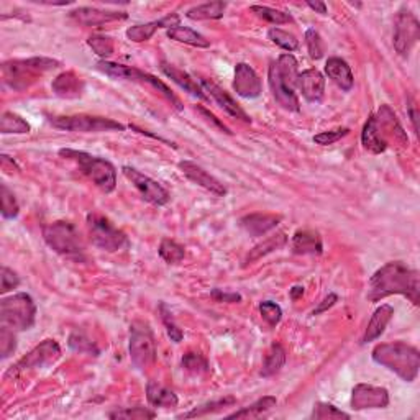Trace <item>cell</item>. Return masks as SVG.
Listing matches in <instances>:
<instances>
[{"mask_svg":"<svg viewBox=\"0 0 420 420\" xmlns=\"http://www.w3.org/2000/svg\"><path fill=\"white\" fill-rule=\"evenodd\" d=\"M146 399L148 404L153 407H163V409H169V407H176L179 399L174 394L171 389L164 387L161 384H158L155 381H150L146 384Z\"/></svg>","mask_w":420,"mask_h":420,"instance_id":"29","label":"cell"},{"mask_svg":"<svg viewBox=\"0 0 420 420\" xmlns=\"http://www.w3.org/2000/svg\"><path fill=\"white\" fill-rule=\"evenodd\" d=\"M348 133H350V129H337V130H330V131H321V133H317L312 140H313V143H317V145H321V146H328V145H333V143H337L338 140H342L343 136L348 135Z\"/></svg>","mask_w":420,"mask_h":420,"instance_id":"50","label":"cell"},{"mask_svg":"<svg viewBox=\"0 0 420 420\" xmlns=\"http://www.w3.org/2000/svg\"><path fill=\"white\" fill-rule=\"evenodd\" d=\"M420 40V22L411 10H399L394 18V35L392 43L401 56H409L412 48Z\"/></svg>","mask_w":420,"mask_h":420,"instance_id":"12","label":"cell"},{"mask_svg":"<svg viewBox=\"0 0 420 420\" xmlns=\"http://www.w3.org/2000/svg\"><path fill=\"white\" fill-rule=\"evenodd\" d=\"M95 68H97L100 72L107 74V76L114 79H125V81H131V82L148 84V86H151L153 89L158 90L159 94H163L164 97L174 105V109L183 110V104H181V100L174 95L173 90L169 89L163 81H159L156 76H153V74H148L145 71H141V69H136L131 66L119 65V63H110L107 60H99Z\"/></svg>","mask_w":420,"mask_h":420,"instance_id":"8","label":"cell"},{"mask_svg":"<svg viewBox=\"0 0 420 420\" xmlns=\"http://www.w3.org/2000/svg\"><path fill=\"white\" fill-rule=\"evenodd\" d=\"M252 12H254L259 18H263L266 22L273 25H284V23L294 22L289 14H286L283 10H278V9L266 7V5H252Z\"/></svg>","mask_w":420,"mask_h":420,"instance_id":"38","label":"cell"},{"mask_svg":"<svg viewBox=\"0 0 420 420\" xmlns=\"http://www.w3.org/2000/svg\"><path fill=\"white\" fill-rule=\"evenodd\" d=\"M288 240L289 238L284 232H278L276 235L266 238L264 242L257 244L253 249H249L247 258H244V264H252L254 262H258V259H262L263 257H266V254L273 253L276 249H281L283 247H286Z\"/></svg>","mask_w":420,"mask_h":420,"instance_id":"28","label":"cell"},{"mask_svg":"<svg viewBox=\"0 0 420 420\" xmlns=\"http://www.w3.org/2000/svg\"><path fill=\"white\" fill-rule=\"evenodd\" d=\"M159 316H161V321L164 323V327H166V332H168V337L171 338V342L174 343H179L181 340H183L184 333L181 330L179 325L174 321L171 311L168 309L166 302H159Z\"/></svg>","mask_w":420,"mask_h":420,"instance_id":"42","label":"cell"},{"mask_svg":"<svg viewBox=\"0 0 420 420\" xmlns=\"http://www.w3.org/2000/svg\"><path fill=\"white\" fill-rule=\"evenodd\" d=\"M283 217L274 214H249L240 219V227L248 235L263 237L279 225Z\"/></svg>","mask_w":420,"mask_h":420,"instance_id":"24","label":"cell"},{"mask_svg":"<svg viewBox=\"0 0 420 420\" xmlns=\"http://www.w3.org/2000/svg\"><path fill=\"white\" fill-rule=\"evenodd\" d=\"M361 143H363L365 150L373 153V155H381V153H384L387 150V145L376 129L373 115L366 120V124L363 126V131H361Z\"/></svg>","mask_w":420,"mask_h":420,"instance_id":"31","label":"cell"},{"mask_svg":"<svg viewBox=\"0 0 420 420\" xmlns=\"http://www.w3.org/2000/svg\"><path fill=\"white\" fill-rule=\"evenodd\" d=\"M178 166L181 169V173H183L190 183H194L202 189L209 190V193H212L214 195H219V198L227 195L228 190L225 185H223L219 179L212 176L210 173H207L204 168L199 166V164H195L193 161H181Z\"/></svg>","mask_w":420,"mask_h":420,"instance_id":"16","label":"cell"},{"mask_svg":"<svg viewBox=\"0 0 420 420\" xmlns=\"http://www.w3.org/2000/svg\"><path fill=\"white\" fill-rule=\"evenodd\" d=\"M325 74L328 79H332V82L337 84V86L345 90V92L353 89L355 77L352 68H350L348 63L342 60V58H328V61L325 63Z\"/></svg>","mask_w":420,"mask_h":420,"instance_id":"26","label":"cell"},{"mask_svg":"<svg viewBox=\"0 0 420 420\" xmlns=\"http://www.w3.org/2000/svg\"><path fill=\"white\" fill-rule=\"evenodd\" d=\"M212 299L217 302H228V304H235V302H242V296L237 292H223L222 289H214L210 292Z\"/></svg>","mask_w":420,"mask_h":420,"instance_id":"53","label":"cell"},{"mask_svg":"<svg viewBox=\"0 0 420 420\" xmlns=\"http://www.w3.org/2000/svg\"><path fill=\"white\" fill-rule=\"evenodd\" d=\"M60 156L76 163L79 171L87 179L92 181L99 189H102L105 194H110L115 190L117 169L107 159L89 155L86 151L72 150V148H63V150H60Z\"/></svg>","mask_w":420,"mask_h":420,"instance_id":"5","label":"cell"},{"mask_svg":"<svg viewBox=\"0 0 420 420\" xmlns=\"http://www.w3.org/2000/svg\"><path fill=\"white\" fill-rule=\"evenodd\" d=\"M0 199H2V217L4 219H15L20 212L18 200L15 194L7 188V184L0 185Z\"/></svg>","mask_w":420,"mask_h":420,"instance_id":"44","label":"cell"},{"mask_svg":"<svg viewBox=\"0 0 420 420\" xmlns=\"http://www.w3.org/2000/svg\"><path fill=\"white\" fill-rule=\"evenodd\" d=\"M60 356L61 348L58 342H55V340H45V342L36 345L28 355H25L17 365L12 366V370H9L7 377L25 373V371L45 368V366L56 363V361L60 360Z\"/></svg>","mask_w":420,"mask_h":420,"instance_id":"13","label":"cell"},{"mask_svg":"<svg viewBox=\"0 0 420 420\" xmlns=\"http://www.w3.org/2000/svg\"><path fill=\"white\" fill-rule=\"evenodd\" d=\"M337 301H338L337 294H333V292H332V294H328V296L325 297V299L322 301V304L318 306L316 311H313V316H318V313H322V312H325L327 309H330V307H333V306H335V302H337Z\"/></svg>","mask_w":420,"mask_h":420,"instance_id":"54","label":"cell"},{"mask_svg":"<svg viewBox=\"0 0 420 420\" xmlns=\"http://www.w3.org/2000/svg\"><path fill=\"white\" fill-rule=\"evenodd\" d=\"M60 66V61L45 56L28 58V60H10L2 65V79L5 86L12 87L14 90H25L38 81L43 74Z\"/></svg>","mask_w":420,"mask_h":420,"instance_id":"4","label":"cell"},{"mask_svg":"<svg viewBox=\"0 0 420 420\" xmlns=\"http://www.w3.org/2000/svg\"><path fill=\"white\" fill-rule=\"evenodd\" d=\"M168 38H171L178 43H184L189 46H195V48H209L210 46V40H207L204 35L198 33V31L193 28H188V26H176V28H171L166 31Z\"/></svg>","mask_w":420,"mask_h":420,"instance_id":"32","label":"cell"},{"mask_svg":"<svg viewBox=\"0 0 420 420\" xmlns=\"http://www.w3.org/2000/svg\"><path fill=\"white\" fill-rule=\"evenodd\" d=\"M156 412L150 411L148 407H125V409H117V411L109 414V419L119 420H150L155 419Z\"/></svg>","mask_w":420,"mask_h":420,"instance_id":"40","label":"cell"},{"mask_svg":"<svg viewBox=\"0 0 420 420\" xmlns=\"http://www.w3.org/2000/svg\"><path fill=\"white\" fill-rule=\"evenodd\" d=\"M389 406V392L384 387L371 384H356L352 392V409L365 411V409H384Z\"/></svg>","mask_w":420,"mask_h":420,"instance_id":"15","label":"cell"},{"mask_svg":"<svg viewBox=\"0 0 420 420\" xmlns=\"http://www.w3.org/2000/svg\"><path fill=\"white\" fill-rule=\"evenodd\" d=\"M276 404H278V399L274 396H264L262 399H258L257 402H253L252 406L228 414L227 419H262L266 414L273 411Z\"/></svg>","mask_w":420,"mask_h":420,"instance_id":"30","label":"cell"},{"mask_svg":"<svg viewBox=\"0 0 420 420\" xmlns=\"http://www.w3.org/2000/svg\"><path fill=\"white\" fill-rule=\"evenodd\" d=\"M404 296L414 306L420 304V276L417 269L401 262H391L371 276L368 301L377 302L387 296Z\"/></svg>","mask_w":420,"mask_h":420,"instance_id":"1","label":"cell"},{"mask_svg":"<svg viewBox=\"0 0 420 420\" xmlns=\"http://www.w3.org/2000/svg\"><path fill=\"white\" fill-rule=\"evenodd\" d=\"M297 89L307 102H321L325 94V77L317 69H306L297 77Z\"/></svg>","mask_w":420,"mask_h":420,"instance_id":"21","label":"cell"},{"mask_svg":"<svg viewBox=\"0 0 420 420\" xmlns=\"http://www.w3.org/2000/svg\"><path fill=\"white\" fill-rule=\"evenodd\" d=\"M286 365V350L281 347L279 343H274L273 347L269 348L268 355H266L263 368H262V376L263 377H271L278 375L283 366Z\"/></svg>","mask_w":420,"mask_h":420,"instance_id":"34","label":"cell"},{"mask_svg":"<svg viewBox=\"0 0 420 420\" xmlns=\"http://www.w3.org/2000/svg\"><path fill=\"white\" fill-rule=\"evenodd\" d=\"M259 313H262L263 321L268 322L271 327H276L283 318V309L273 301H263L259 304Z\"/></svg>","mask_w":420,"mask_h":420,"instance_id":"47","label":"cell"},{"mask_svg":"<svg viewBox=\"0 0 420 420\" xmlns=\"http://www.w3.org/2000/svg\"><path fill=\"white\" fill-rule=\"evenodd\" d=\"M87 230L90 243L107 253L120 252L130 244L125 233L100 214L87 215Z\"/></svg>","mask_w":420,"mask_h":420,"instance_id":"9","label":"cell"},{"mask_svg":"<svg viewBox=\"0 0 420 420\" xmlns=\"http://www.w3.org/2000/svg\"><path fill=\"white\" fill-rule=\"evenodd\" d=\"M158 253L168 264H178L183 262L185 257V249L183 244H179L174 240H169V238H164L161 242Z\"/></svg>","mask_w":420,"mask_h":420,"instance_id":"37","label":"cell"},{"mask_svg":"<svg viewBox=\"0 0 420 420\" xmlns=\"http://www.w3.org/2000/svg\"><path fill=\"white\" fill-rule=\"evenodd\" d=\"M0 163H2V169L5 173L14 174V171H18L17 163L14 161V158H10L7 155H0Z\"/></svg>","mask_w":420,"mask_h":420,"instance_id":"56","label":"cell"},{"mask_svg":"<svg viewBox=\"0 0 420 420\" xmlns=\"http://www.w3.org/2000/svg\"><path fill=\"white\" fill-rule=\"evenodd\" d=\"M36 306L31 296L18 292L0 301V322L15 332L30 330L35 325Z\"/></svg>","mask_w":420,"mask_h":420,"instance_id":"7","label":"cell"},{"mask_svg":"<svg viewBox=\"0 0 420 420\" xmlns=\"http://www.w3.org/2000/svg\"><path fill=\"white\" fill-rule=\"evenodd\" d=\"M71 18L84 26H100L110 22H120L129 18L126 12H117V10H102L97 7H79L72 10Z\"/></svg>","mask_w":420,"mask_h":420,"instance_id":"19","label":"cell"},{"mask_svg":"<svg viewBox=\"0 0 420 420\" xmlns=\"http://www.w3.org/2000/svg\"><path fill=\"white\" fill-rule=\"evenodd\" d=\"M311 419L313 420H333V419H350V414L340 411L333 404L328 402H317L313 406V411L311 414Z\"/></svg>","mask_w":420,"mask_h":420,"instance_id":"43","label":"cell"},{"mask_svg":"<svg viewBox=\"0 0 420 420\" xmlns=\"http://www.w3.org/2000/svg\"><path fill=\"white\" fill-rule=\"evenodd\" d=\"M43 240L53 252L69 259H82L86 244L76 225L66 220H56L43 227Z\"/></svg>","mask_w":420,"mask_h":420,"instance_id":"6","label":"cell"},{"mask_svg":"<svg viewBox=\"0 0 420 420\" xmlns=\"http://www.w3.org/2000/svg\"><path fill=\"white\" fill-rule=\"evenodd\" d=\"M0 281H2V286H0V292L2 294H7L9 291L17 289L20 286V278L17 273L7 268V266H2V269H0Z\"/></svg>","mask_w":420,"mask_h":420,"instance_id":"51","label":"cell"},{"mask_svg":"<svg viewBox=\"0 0 420 420\" xmlns=\"http://www.w3.org/2000/svg\"><path fill=\"white\" fill-rule=\"evenodd\" d=\"M297 77H299V65L291 53H284L278 61L271 63L268 79L269 87L276 102L289 112H299L301 104L296 94Z\"/></svg>","mask_w":420,"mask_h":420,"instance_id":"2","label":"cell"},{"mask_svg":"<svg viewBox=\"0 0 420 420\" xmlns=\"http://www.w3.org/2000/svg\"><path fill=\"white\" fill-rule=\"evenodd\" d=\"M31 126L28 122H26L23 117L18 114H14V112H4L2 117H0V133L4 135H25V133H30Z\"/></svg>","mask_w":420,"mask_h":420,"instance_id":"35","label":"cell"},{"mask_svg":"<svg viewBox=\"0 0 420 420\" xmlns=\"http://www.w3.org/2000/svg\"><path fill=\"white\" fill-rule=\"evenodd\" d=\"M50 124L60 130L77 133H102V131H124L125 125L107 117L94 115H63L51 117Z\"/></svg>","mask_w":420,"mask_h":420,"instance_id":"11","label":"cell"},{"mask_svg":"<svg viewBox=\"0 0 420 420\" xmlns=\"http://www.w3.org/2000/svg\"><path fill=\"white\" fill-rule=\"evenodd\" d=\"M409 119L412 122V126H414V131L419 133V110H417V105L414 102L412 99H409Z\"/></svg>","mask_w":420,"mask_h":420,"instance_id":"55","label":"cell"},{"mask_svg":"<svg viewBox=\"0 0 420 420\" xmlns=\"http://www.w3.org/2000/svg\"><path fill=\"white\" fill-rule=\"evenodd\" d=\"M181 23V18L178 14H169L166 17L155 20V22H148V23H140V25H133L129 30L125 31L126 38L133 43H143V41H148L153 35L156 33L159 28H176Z\"/></svg>","mask_w":420,"mask_h":420,"instance_id":"20","label":"cell"},{"mask_svg":"<svg viewBox=\"0 0 420 420\" xmlns=\"http://www.w3.org/2000/svg\"><path fill=\"white\" fill-rule=\"evenodd\" d=\"M291 248L294 254H311V257H318L323 253L322 238L317 232L312 230H297L291 240Z\"/></svg>","mask_w":420,"mask_h":420,"instance_id":"25","label":"cell"},{"mask_svg":"<svg viewBox=\"0 0 420 420\" xmlns=\"http://www.w3.org/2000/svg\"><path fill=\"white\" fill-rule=\"evenodd\" d=\"M195 110L199 112V114L204 117V119L209 122V124H212V126H215L217 130H220L222 133H227V135H232V131H230V129H228V126L223 124V122H220L219 119H217V117L212 114V112H209L207 109H204V107H200V105H198V107H195Z\"/></svg>","mask_w":420,"mask_h":420,"instance_id":"52","label":"cell"},{"mask_svg":"<svg viewBox=\"0 0 420 420\" xmlns=\"http://www.w3.org/2000/svg\"><path fill=\"white\" fill-rule=\"evenodd\" d=\"M159 69H161L164 76L171 79L174 84H178V86L181 89H184L185 92H189L190 95H194V97H198L200 100H209V95L204 92V89H202V86L198 82V79H194L189 72H185L183 69L164 61L159 65Z\"/></svg>","mask_w":420,"mask_h":420,"instance_id":"23","label":"cell"},{"mask_svg":"<svg viewBox=\"0 0 420 420\" xmlns=\"http://www.w3.org/2000/svg\"><path fill=\"white\" fill-rule=\"evenodd\" d=\"M69 348L76 353H86V355H92V356H99L100 350L97 348L92 340H90L86 333L82 332H72L71 337H69Z\"/></svg>","mask_w":420,"mask_h":420,"instance_id":"39","label":"cell"},{"mask_svg":"<svg viewBox=\"0 0 420 420\" xmlns=\"http://www.w3.org/2000/svg\"><path fill=\"white\" fill-rule=\"evenodd\" d=\"M130 360L140 371L150 368L156 361L155 335L150 325L141 321H135L130 325Z\"/></svg>","mask_w":420,"mask_h":420,"instance_id":"10","label":"cell"},{"mask_svg":"<svg viewBox=\"0 0 420 420\" xmlns=\"http://www.w3.org/2000/svg\"><path fill=\"white\" fill-rule=\"evenodd\" d=\"M306 4H307V7L313 10V12L322 14V15L327 14V5L323 2H312V0H309V2H306Z\"/></svg>","mask_w":420,"mask_h":420,"instance_id":"57","label":"cell"},{"mask_svg":"<svg viewBox=\"0 0 420 420\" xmlns=\"http://www.w3.org/2000/svg\"><path fill=\"white\" fill-rule=\"evenodd\" d=\"M183 368L190 375H204L209 371V361L200 353L189 352L183 356Z\"/></svg>","mask_w":420,"mask_h":420,"instance_id":"46","label":"cell"},{"mask_svg":"<svg viewBox=\"0 0 420 420\" xmlns=\"http://www.w3.org/2000/svg\"><path fill=\"white\" fill-rule=\"evenodd\" d=\"M87 45L90 46V50L97 56L102 58V60H107V58L114 55V41H112L110 36L92 35L87 40Z\"/></svg>","mask_w":420,"mask_h":420,"instance_id":"45","label":"cell"},{"mask_svg":"<svg viewBox=\"0 0 420 420\" xmlns=\"http://www.w3.org/2000/svg\"><path fill=\"white\" fill-rule=\"evenodd\" d=\"M233 89L243 99H257L263 92V84L252 66L247 63H238L235 68Z\"/></svg>","mask_w":420,"mask_h":420,"instance_id":"17","label":"cell"},{"mask_svg":"<svg viewBox=\"0 0 420 420\" xmlns=\"http://www.w3.org/2000/svg\"><path fill=\"white\" fill-rule=\"evenodd\" d=\"M225 2H207L189 9L185 12V17L190 20H219L225 14Z\"/></svg>","mask_w":420,"mask_h":420,"instance_id":"33","label":"cell"},{"mask_svg":"<svg viewBox=\"0 0 420 420\" xmlns=\"http://www.w3.org/2000/svg\"><path fill=\"white\" fill-rule=\"evenodd\" d=\"M14 332L15 330L5 325L0 327V355H2L4 360L9 358L17 348V338H15Z\"/></svg>","mask_w":420,"mask_h":420,"instance_id":"49","label":"cell"},{"mask_svg":"<svg viewBox=\"0 0 420 420\" xmlns=\"http://www.w3.org/2000/svg\"><path fill=\"white\" fill-rule=\"evenodd\" d=\"M268 38L273 41L276 46L283 48V50L288 53L299 50V40L292 33H289V31H284L281 28H271L268 30Z\"/></svg>","mask_w":420,"mask_h":420,"instance_id":"41","label":"cell"},{"mask_svg":"<svg viewBox=\"0 0 420 420\" xmlns=\"http://www.w3.org/2000/svg\"><path fill=\"white\" fill-rule=\"evenodd\" d=\"M237 401L233 397H225V399H219V401H212V402H207V404H202L199 407H194L193 411L185 412V414H181L178 416L179 419H194V417H204V416H209V414H214V412H219L222 409L225 407H230L235 404Z\"/></svg>","mask_w":420,"mask_h":420,"instance_id":"36","label":"cell"},{"mask_svg":"<svg viewBox=\"0 0 420 420\" xmlns=\"http://www.w3.org/2000/svg\"><path fill=\"white\" fill-rule=\"evenodd\" d=\"M302 294H304V288H302V286H294V288L291 289V299L292 301H297Z\"/></svg>","mask_w":420,"mask_h":420,"instance_id":"58","label":"cell"},{"mask_svg":"<svg viewBox=\"0 0 420 420\" xmlns=\"http://www.w3.org/2000/svg\"><path fill=\"white\" fill-rule=\"evenodd\" d=\"M392 316H394V307L392 306L382 304L381 307H377L373 317H371L368 327H366L361 343L375 342V340L379 338L381 335L384 333L386 327L389 325V322L392 321Z\"/></svg>","mask_w":420,"mask_h":420,"instance_id":"27","label":"cell"},{"mask_svg":"<svg viewBox=\"0 0 420 420\" xmlns=\"http://www.w3.org/2000/svg\"><path fill=\"white\" fill-rule=\"evenodd\" d=\"M371 358L376 365L387 368L397 375L402 381H416L420 368V353L416 347L404 342H391L376 345L371 352Z\"/></svg>","mask_w":420,"mask_h":420,"instance_id":"3","label":"cell"},{"mask_svg":"<svg viewBox=\"0 0 420 420\" xmlns=\"http://www.w3.org/2000/svg\"><path fill=\"white\" fill-rule=\"evenodd\" d=\"M51 90L61 99H79L82 97L84 90H86V82L74 71H65L55 77V81L51 84Z\"/></svg>","mask_w":420,"mask_h":420,"instance_id":"22","label":"cell"},{"mask_svg":"<svg viewBox=\"0 0 420 420\" xmlns=\"http://www.w3.org/2000/svg\"><path fill=\"white\" fill-rule=\"evenodd\" d=\"M306 43H307V50H309V55L312 60H321L325 53V46H323V41L318 35L317 30L309 28L306 31Z\"/></svg>","mask_w":420,"mask_h":420,"instance_id":"48","label":"cell"},{"mask_svg":"<svg viewBox=\"0 0 420 420\" xmlns=\"http://www.w3.org/2000/svg\"><path fill=\"white\" fill-rule=\"evenodd\" d=\"M122 173L124 176L130 181V183L135 185V189L140 193L143 200H146L148 204L153 205H166L169 200H171V194L169 190L158 183V181L151 179L146 174H143L138 169L131 166H124L122 168Z\"/></svg>","mask_w":420,"mask_h":420,"instance_id":"14","label":"cell"},{"mask_svg":"<svg viewBox=\"0 0 420 420\" xmlns=\"http://www.w3.org/2000/svg\"><path fill=\"white\" fill-rule=\"evenodd\" d=\"M199 84L202 86V89H204V92L209 94V97L214 99L217 105H220L228 115L233 117V119L244 122V124H252V117H249L247 112L237 104V100L233 99L227 90H223L220 86H217L214 81H209V79H204V77L200 79Z\"/></svg>","mask_w":420,"mask_h":420,"instance_id":"18","label":"cell"}]
</instances>
